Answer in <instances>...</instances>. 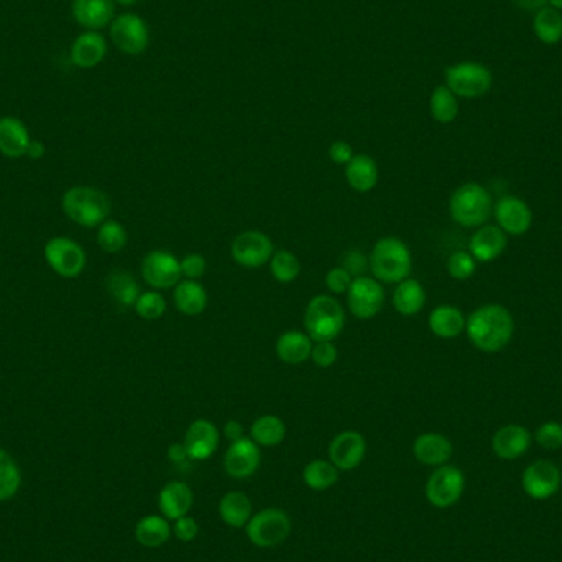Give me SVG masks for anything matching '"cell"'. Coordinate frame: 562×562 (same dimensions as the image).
Instances as JSON below:
<instances>
[{
	"mask_svg": "<svg viewBox=\"0 0 562 562\" xmlns=\"http://www.w3.org/2000/svg\"><path fill=\"white\" fill-rule=\"evenodd\" d=\"M168 458L175 464H183L186 459H189V456H187L186 449L183 444H171L168 449Z\"/></svg>",
	"mask_w": 562,
	"mask_h": 562,
	"instance_id": "816d5d0a",
	"label": "cell"
},
{
	"mask_svg": "<svg viewBox=\"0 0 562 562\" xmlns=\"http://www.w3.org/2000/svg\"><path fill=\"white\" fill-rule=\"evenodd\" d=\"M71 13L86 30L99 31L114 21L112 0H73Z\"/></svg>",
	"mask_w": 562,
	"mask_h": 562,
	"instance_id": "ffe728a7",
	"label": "cell"
},
{
	"mask_svg": "<svg viewBox=\"0 0 562 562\" xmlns=\"http://www.w3.org/2000/svg\"><path fill=\"white\" fill-rule=\"evenodd\" d=\"M269 263L273 278L280 283H292L300 277L302 263L290 250H277Z\"/></svg>",
	"mask_w": 562,
	"mask_h": 562,
	"instance_id": "f35d334b",
	"label": "cell"
},
{
	"mask_svg": "<svg viewBox=\"0 0 562 562\" xmlns=\"http://www.w3.org/2000/svg\"><path fill=\"white\" fill-rule=\"evenodd\" d=\"M31 138L29 128L21 119L4 115L0 117V153L7 158L27 155Z\"/></svg>",
	"mask_w": 562,
	"mask_h": 562,
	"instance_id": "44dd1931",
	"label": "cell"
},
{
	"mask_svg": "<svg viewBox=\"0 0 562 562\" xmlns=\"http://www.w3.org/2000/svg\"><path fill=\"white\" fill-rule=\"evenodd\" d=\"M158 507L167 520L186 517L193 507V490L185 482H169L158 495Z\"/></svg>",
	"mask_w": 562,
	"mask_h": 562,
	"instance_id": "603a6c76",
	"label": "cell"
},
{
	"mask_svg": "<svg viewBox=\"0 0 562 562\" xmlns=\"http://www.w3.org/2000/svg\"><path fill=\"white\" fill-rule=\"evenodd\" d=\"M429 109L433 119L439 124H450L459 114L458 95L448 86H437L431 94Z\"/></svg>",
	"mask_w": 562,
	"mask_h": 562,
	"instance_id": "8d00e7d4",
	"label": "cell"
},
{
	"mask_svg": "<svg viewBox=\"0 0 562 562\" xmlns=\"http://www.w3.org/2000/svg\"><path fill=\"white\" fill-rule=\"evenodd\" d=\"M107 292L120 306H136L140 293V285L136 278L124 270H114L107 277Z\"/></svg>",
	"mask_w": 562,
	"mask_h": 562,
	"instance_id": "836d02e7",
	"label": "cell"
},
{
	"mask_svg": "<svg viewBox=\"0 0 562 562\" xmlns=\"http://www.w3.org/2000/svg\"><path fill=\"white\" fill-rule=\"evenodd\" d=\"M468 339L479 351L499 352L513 337V318L510 311L500 304L480 306L466 321Z\"/></svg>",
	"mask_w": 562,
	"mask_h": 562,
	"instance_id": "6da1fadb",
	"label": "cell"
},
{
	"mask_svg": "<svg viewBox=\"0 0 562 562\" xmlns=\"http://www.w3.org/2000/svg\"><path fill=\"white\" fill-rule=\"evenodd\" d=\"M429 329L441 339H454L466 329V318L456 306L441 304L429 314Z\"/></svg>",
	"mask_w": 562,
	"mask_h": 562,
	"instance_id": "f1b7e54d",
	"label": "cell"
},
{
	"mask_svg": "<svg viewBox=\"0 0 562 562\" xmlns=\"http://www.w3.org/2000/svg\"><path fill=\"white\" fill-rule=\"evenodd\" d=\"M224 436L227 437L230 442L239 441L240 437H244V427H242L239 421L230 419L224 425Z\"/></svg>",
	"mask_w": 562,
	"mask_h": 562,
	"instance_id": "f907efd6",
	"label": "cell"
},
{
	"mask_svg": "<svg viewBox=\"0 0 562 562\" xmlns=\"http://www.w3.org/2000/svg\"><path fill=\"white\" fill-rule=\"evenodd\" d=\"M500 229L511 236H521L528 232L533 222V214L525 201L515 196L500 199L493 209Z\"/></svg>",
	"mask_w": 562,
	"mask_h": 562,
	"instance_id": "ac0fdd59",
	"label": "cell"
},
{
	"mask_svg": "<svg viewBox=\"0 0 562 562\" xmlns=\"http://www.w3.org/2000/svg\"><path fill=\"white\" fill-rule=\"evenodd\" d=\"M345 179L357 193H370L378 183V167L372 156L354 155L345 165Z\"/></svg>",
	"mask_w": 562,
	"mask_h": 562,
	"instance_id": "4316f807",
	"label": "cell"
},
{
	"mask_svg": "<svg viewBox=\"0 0 562 562\" xmlns=\"http://www.w3.org/2000/svg\"><path fill=\"white\" fill-rule=\"evenodd\" d=\"M536 441L544 449L562 448V425L556 421H548L536 431Z\"/></svg>",
	"mask_w": 562,
	"mask_h": 562,
	"instance_id": "7bdbcfd3",
	"label": "cell"
},
{
	"mask_svg": "<svg viewBox=\"0 0 562 562\" xmlns=\"http://www.w3.org/2000/svg\"><path fill=\"white\" fill-rule=\"evenodd\" d=\"M337 357H339V352L331 341L316 343L312 345L311 360L316 367H321V368L333 367L337 362Z\"/></svg>",
	"mask_w": 562,
	"mask_h": 562,
	"instance_id": "ee69618b",
	"label": "cell"
},
{
	"mask_svg": "<svg viewBox=\"0 0 562 562\" xmlns=\"http://www.w3.org/2000/svg\"><path fill=\"white\" fill-rule=\"evenodd\" d=\"M173 531H175V534H177V538L179 541H193V540L198 536V521L194 520V518H191V517H187V515L186 517H181V518L175 520Z\"/></svg>",
	"mask_w": 562,
	"mask_h": 562,
	"instance_id": "c3c4849f",
	"label": "cell"
},
{
	"mask_svg": "<svg viewBox=\"0 0 562 562\" xmlns=\"http://www.w3.org/2000/svg\"><path fill=\"white\" fill-rule=\"evenodd\" d=\"M107 54V42L99 31L86 30L79 37H76L70 58L76 68L93 70L104 62Z\"/></svg>",
	"mask_w": 562,
	"mask_h": 562,
	"instance_id": "d6986e66",
	"label": "cell"
},
{
	"mask_svg": "<svg viewBox=\"0 0 562 562\" xmlns=\"http://www.w3.org/2000/svg\"><path fill=\"white\" fill-rule=\"evenodd\" d=\"M548 4H550V7L556 9V11H562V0H548Z\"/></svg>",
	"mask_w": 562,
	"mask_h": 562,
	"instance_id": "9f6ffc18",
	"label": "cell"
},
{
	"mask_svg": "<svg viewBox=\"0 0 562 562\" xmlns=\"http://www.w3.org/2000/svg\"><path fill=\"white\" fill-rule=\"evenodd\" d=\"M134 308L142 319L156 321L167 312V300L158 292L142 293Z\"/></svg>",
	"mask_w": 562,
	"mask_h": 562,
	"instance_id": "60d3db41",
	"label": "cell"
},
{
	"mask_svg": "<svg viewBox=\"0 0 562 562\" xmlns=\"http://www.w3.org/2000/svg\"><path fill=\"white\" fill-rule=\"evenodd\" d=\"M312 339L302 331H286L281 334L275 345L277 355L281 362L288 365H300L311 359Z\"/></svg>",
	"mask_w": 562,
	"mask_h": 562,
	"instance_id": "484cf974",
	"label": "cell"
},
{
	"mask_svg": "<svg viewBox=\"0 0 562 562\" xmlns=\"http://www.w3.org/2000/svg\"><path fill=\"white\" fill-rule=\"evenodd\" d=\"M142 278L155 290L175 288L181 281V265L173 253L167 250H153L142 260Z\"/></svg>",
	"mask_w": 562,
	"mask_h": 562,
	"instance_id": "7c38bea8",
	"label": "cell"
},
{
	"mask_svg": "<svg viewBox=\"0 0 562 562\" xmlns=\"http://www.w3.org/2000/svg\"><path fill=\"white\" fill-rule=\"evenodd\" d=\"M561 485V472L550 460L531 464L523 474V487L533 499H550Z\"/></svg>",
	"mask_w": 562,
	"mask_h": 562,
	"instance_id": "2e32d148",
	"label": "cell"
},
{
	"mask_svg": "<svg viewBox=\"0 0 562 562\" xmlns=\"http://www.w3.org/2000/svg\"><path fill=\"white\" fill-rule=\"evenodd\" d=\"M450 216L462 227H480L492 212V196L479 183L458 187L449 201Z\"/></svg>",
	"mask_w": 562,
	"mask_h": 562,
	"instance_id": "5b68a950",
	"label": "cell"
},
{
	"mask_svg": "<svg viewBox=\"0 0 562 562\" xmlns=\"http://www.w3.org/2000/svg\"><path fill=\"white\" fill-rule=\"evenodd\" d=\"M446 86L459 97L475 99L487 94L492 87L489 68L475 62H458L446 68Z\"/></svg>",
	"mask_w": 562,
	"mask_h": 562,
	"instance_id": "52a82bcc",
	"label": "cell"
},
{
	"mask_svg": "<svg viewBox=\"0 0 562 562\" xmlns=\"http://www.w3.org/2000/svg\"><path fill=\"white\" fill-rule=\"evenodd\" d=\"M448 271L454 280H467L475 271V259L468 252H454L449 257Z\"/></svg>",
	"mask_w": 562,
	"mask_h": 562,
	"instance_id": "b9f144b4",
	"label": "cell"
},
{
	"mask_svg": "<svg viewBox=\"0 0 562 562\" xmlns=\"http://www.w3.org/2000/svg\"><path fill=\"white\" fill-rule=\"evenodd\" d=\"M523 11L538 12L548 5V0H515Z\"/></svg>",
	"mask_w": 562,
	"mask_h": 562,
	"instance_id": "f5cc1de1",
	"label": "cell"
},
{
	"mask_svg": "<svg viewBox=\"0 0 562 562\" xmlns=\"http://www.w3.org/2000/svg\"><path fill=\"white\" fill-rule=\"evenodd\" d=\"M367 452L365 437L359 431H343L329 444V460L339 470L359 467Z\"/></svg>",
	"mask_w": 562,
	"mask_h": 562,
	"instance_id": "9a60e30c",
	"label": "cell"
},
{
	"mask_svg": "<svg viewBox=\"0 0 562 562\" xmlns=\"http://www.w3.org/2000/svg\"><path fill=\"white\" fill-rule=\"evenodd\" d=\"M219 429L209 419H196L187 427L183 446L187 456L193 460H206L211 458L219 446Z\"/></svg>",
	"mask_w": 562,
	"mask_h": 562,
	"instance_id": "e0dca14e",
	"label": "cell"
},
{
	"mask_svg": "<svg viewBox=\"0 0 562 562\" xmlns=\"http://www.w3.org/2000/svg\"><path fill=\"white\" fill-rule=\"evenodd\" d=\"M385 302V292L382 283L368 277H357L347 290L349 311L357 319H370L382 311Z\"/></svg>",
	"mask_w": 562,
	"mask_h": 562,
	"instance_id": "8fae6325",
	"label": "cell"
},
{
	"mask_svg": "<svg viewBox=\"0 0 562 562\" xmlns=\"http://www.w3.org/2000/svg\"><path fill=\"white\" fill-rule=\"evenodd\" d=\"M62 204L64 214L83 227H99L111 214V199L97 187H70Z\"/></svg>",
	"mask_w": 562,
	"mask_h": 562,
	"instance_id": "3957f363",
	"label": "cell"
},
{
	"mask_svg": "<svg viewBox=\"0 0 562 562\" xmlns=\"http://www.w3.org/2000/svg\"><path fill=\"white\" fill-rule=\"evenodd\" d=\"M345 326V312L334 296L318 294L308 302L304 311V333L312 343H326L343 333Z\"/></svg>",
	"mask_w": 562,
	"mask_h": 562,
	"instance_id": "277c9868",
	"label": "cell"
},
{
	"mask_svg": "<svg viewBox=\"0 0 562 562\" xmlns=\"http://www.w3.org/2000/svg\"><path fill=\"white\" fill-rule=\"evenodd\" d=\"M115 4H119V5H124V7H132V5H136L138 0H112Z\"/></svg>",
	"mask_w": 562,
	"mask_h": 562,
	"instance_id": "11a10c76",
	"label": "cell"
},
{
	"mask_svg": "<svg viewBox=\"0 0 562 562\" xmlns=\"http://www.w3.org/2000/svg\"><path fill=\"white\" fill-rule=\"evenodd\" d=\"M43 253L48 267L62 278H76L86 269V252L70 237H53Z\"/></svg>",
	"mask_w": 562,
	"mask_h": 562,
	"instance_id": "ba28073f",
	"label": "cell"
},
{
	"mask_svg": "<svg viewBox=\"0 0 562 562\" xmlns=\"http://www.w3.org/2000/svg\"><path fill=\"white\" fill-rule=\"evenodd\" d=\"M370 271L375 280L388 285H398L406 280L413 269L411 252L405 242L398 237L378 240L368 257Z\"/></svg>",
	"mask_w": 562,
	"mask_h": 562,
	"instance_id": "7a4b0ae2",
	"label": "cell"
},
{
	"mask_svg": "<svg viewBox=\"0 0 562 562\" xmlns=\"http://www.w3.org/2000/svg\"><path fill=\"white\" fill-rule=\"evenodd\" d=\"M533 30L538 40L546 45H556L562 40V13L550 5L534 13Z\"/></svg>",
	"mask_w": 562,
	"mask_h": 562,
	"instance_id": "e575fe53",
	"label": "cell"
},
{
	"mask_svg": "<svg viewBox=\"0 0 562 562\" xmlns=\"http://www.w3.org/2000/svg\"><path fill=\"white\" fill-rule=\"evenodd\" d=\"M178 311L186 316H198L208 308V292L196 280L179 281L173 292Z\"/></svg>",
	"mask_w": 562,
	"mask_h": 562,
	"instance_id": "83f0119b",
	"label": "cell"
},
{
	"mask_svg": "<svg viewBox=\"0 0 562 562\" xmlns=\"http://www.w3.org/2000/svg\"><path fill=\"white\" fill-rule=\"evenodd\" d=\"M171 528L163 517L150 515L136 523V538L145 548H160L169 540Z\"/></svg>",
	"mask_w": 562,
	"mask_h": 562,
	"instance_id": "d6a6232c",
	"label": "cell"
},
{
	"mask_svg": "<svg viewBox=\"0 0 562 562\" xmlns=\"http://www.w3.org/2000/svg\"><path fill=\"white\" fill-rule=\"evenodd\" d=\"M452 444L448 437L437 433H426L415 439L413 454L415 458L426 466H442L452 456Z\"/></svg>",
	"mask_w": 562,
	"mask_h": 562,
	"instance_id": "cb8c5ba5",
	"label": "cell"
},
{
	"mask_svg": "<svg viewBox=\"0 0 562 562\" xmlns=\"http://www.w3.org/2000/svg\"><path fill=\"white\" fill-rule=\"evenodd\" d=\"M531 444L528 429L520 425H508L499 429L493 436L492 446L495 454L501 459H517L523 456Z\"/></svg>",
	"mask_w": 562,
	"mask_h": 562,
	"instance_id": "d4e9b609",
	"label": "cell"
},
{
	"mask_svg": "<svg viewBox=\"0 0 562 562\" xmlns=\"http://www.w3.org/2000/svg\"><path fill=\"white\" fill-rule=\"evenodd\" d=\"M329 158L333 160L335 165H347L354 158V150L347 142L337 140L329 146Z\"/></svg>",
	"mask_w": 562,
	"mask_h": 562,
	"instance_id": "681fc988",
	"label": "cell"
},
{
	"mask_svg": "<svg viewBox=\"0 0 562 562\" xmlns=\"http://www.w3.org/2000/svg\"><path fill=\"white\" fill-rule=\"evenodd\" d=\"M505 247H507V234L495 226H483L475 230V234L472 236L468 244L470 255L475 260L483 261V263L499 259Z\"/></svg>",
	"mask_w": 562,
	"mask_h": 562,
	"instance_id": "7402d4cb",
	"label": "cell"
},
{
	"mask_svg": "<svg viewBox=\"0 0 562 562\" xmlns=\"http://www.w3.org/2000/svg\"><path fill=\"white\" fill-rule=\"evenodd\" d=\"M111 40L115 46L130 56L142 54L150 45V30L146 21L136 13H122L111 21Z\"/></svg>",
	"mask_w": 562,
	"mask_h": 562,
	"instance_id": "9c48e42d",
	"label": "cell"
},
{
	"mask_svg": "<svg viewBox=\"0 0 562 562\" xmlns=\"http://www.w3.org/2000/svg\"><path fill=\"white\" fill-rule=\"evenodd\" d=\"M97 244L107 253H117L127 245V230L117 220H105L97 229Z\"/></svg>",
	"mask_w": 562,
	"mask_h": 562,
	"instance_id": "ab89813d",
	"label": "cell"
},
{
	"mask_svg": "<svg viewBox=\"0 0 562 562\" xmlns=\"http://www.w3.org/2000/svg\"><path fill=\"white\" fill-rule=\"evenodd\" d=\"M464 485H466L464 474L458 467L442 466L434 470L427 480V500L437 508H446L460 499Z\"/></svg>",
	"mask_w": 562,
	"mask_h": 562,
	"instance_id": "4fadbf2b",
	"label": "cell"
},
{
	"mask_svg": "<svg viewBox=\"0 0 562 562\" xmlns=\"http://www.w3.org/2000/svg\"><path fill=\"white\" fill-rule=\"evenodd\" d=\"M179 265L186 280H199L208 270V261L199 253H189L183 260H179Z\"/></svg>",
	"mask_w": 562,
	"mask_h": 562,
	"instance_id": "f6af8a7d",
	"label": "cell"
},
{
	"mask_svg": "<svg viewBox=\"0 0 562 562\" xmlns=\"http://www.w3.org/2000/svg\"><path fill=\"white\" fill-rule=\"evenodd\" d=\"M261 454L259 444L250 437H240L230 442L224 456V468L232 479H249L260 466Z\"/></svg>",
	"mask_w": 562,
	"mask_h": 562,
	"instance_id": "5bb4252c",
	"label": "cell"
},
{
	"mask_svg": "<svg viewBox=\"0 0 562 562\" xmlns=\"http://www.w3.org/2000/svg\"><path fill=\"white\" fill-rule=\"evenodd\" d=\"M302 480L310 489L323 492L337 483L339 468L335 467L331 460L316 459L302 470Z\"/></svg>",
	"mask_w": 562,
	"mask_h": 562,
	"instance_id": "d590c367",
	"label": "cell"
},
{
	"mask_svg": "<svg viewBox=\"0 0 562 562\" xmlns=\"http://www.w3.org/2000/svg\"><path fill=\"white\" fill-rule=\"evenodd\" d=\"M219 513L226 525L232 528H244L252 518V501L242 492H229L220 500Z\"/></svg>",
	"mask_w": 562,
	"mask_h": 562,
	"instance_id": "4dcf8cb0",
	"label": "cell"
},
{
	"mask_svg": "<svg viewBox=\"0 0 562 562\" xmlns=\"http://www.w3.org/2000/svg\"><path fill=\"white\" fill-rule=\"evenodd\" d=\"M245 530L252 544L259 548H275L290 536L292 520L283 510L267 508L255 513Z\"/></svg>",
	"mask_w": 562,
	"mask_h": 562,
	"instance_id": "8992f818",
	"label": "cell"
},
{
	"mask_svg": "<svg viewBox=\"0 0 562 562\" xmlns=\"http://www.w3.org/2000/svg\"><path fill=\"white\" fill-rule=\"evenodd\" d=\"M285 436H286V426L283 419L275 415L257 417L250 426V439L263 448L278 446L283 442Z\"/></svg>",
	"mask_w": 562,
	"mask_h": 562,
	"instance_id": "1f68e13d",
	"label": "cell"
},
{
	"mask_svg": "<svg viewBox=\"0 0 562 562\" xmlns=\"http://www.w3.org/2000/svg\"><path fill=\"white\" fill-rule=\"evenodd\" d=\"M426 292L423 285L413 278H406L396 285L393 293V306L403 316H415L425 308Z\"/></svg>",
	"mask_w": 562,
	"mask_h": 562,
	"instance_id": "f546056e",
	"label": "cell"
},
{
	"mask_svg": "<svg viewBox=\"0 0 562 562\" xmlns=\"http://www.w3.org/2000/svg\"><path fill=\"white\" fill-rule=\"evenodd\" d=\"M230 253L244 269H260L270 261L275 249L273 242L260 230H245L232 240Z\"/></svg>",
	"mask_w": 562,
	"mask_h": 562,
	"instance_id": "30bf717a",
	"label": "cell"
},
{
	"mask_svg": "<svg viewBox=\"0 0 562 562\" xmlns=\"http://www.w3.org/2000/svg\"><path fill=\"white\" fill-rule=\"evenodd\" d=\"M21 468L11 454L0 449V501H7L21 489Z\"/></svg>",
	"mask_w": 562,
	"mask_h": 562,
	"instance_id": "74e56055",
	"label": "cell"
},
{
	"mask_svg": "<svg viewBox=\"0 0 562 562\" xmlns=\"http://www.w3.org/2000/svg\"><path fill=\"white\" fill-rule=\"evenodd\" d=\"M46 148L43 145V142L40 140H31L29 150H27V156H30L31 160H40L45 155Z\"/></svg>",
	"mask_w": 562,
	"mask_h": 562,
	"instance_id": "db71d44e",
	"label": "cell"
},
{
	"mask_svg": "<svg viewBox=\"0 0 562 562\" xmlns=\"http://www.w3.org/2000/svg\"><path fill=\"white\" fill-rule=\"evenodd\" d=\"M343 269L349 271L352 277H364L367 269H370V261L365 257L364 253L352 250L349 253H345L343 257Z\"/></svg>",
	"mask_w": 562,
	"mask_h": 562,
	"instance_id": "7dc6e473",
	"label": "cell"
},
{
	"mask_svg": "<svg viewBox=\"0 0 562 562\" xmlns=\"http://www.w3.org/2000/svg\"><path fill=\"white\" fill-rule=\"evenodd\" d=\"M352 280H354V277L349 271L345 270L343 267H337V269H331L327 271L326 286L334 294H343L349 290Z\"/></svg>",
	"mask_w": 562,
	"mask_h": 562,
	"instance_id": "bcb514c9",
	"label": "cell"
}]
</instances>
